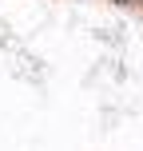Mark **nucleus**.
<instances>
[{"label":"nucleus","mask_w":143,"mask_h":151,"mask_svg":"<svg viewBox=\"0 0 143 151\" xmlns=\"http://www.w3.org/2000/svg\"><path fill=\"white\" fill-rule=\"evenodd\" d=\"M115 4H131V0H115Z\"/></svg>","instance_id":"1"}]
</instances>
